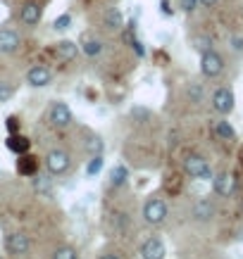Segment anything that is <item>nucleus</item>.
<instances>
[{"label": "nucleus", "instance_id": "c85d7f7f", "mask_svg": "<svg viewBox=\"0 0 243 259\" xmlns=\"http://www.w3.org/2000/svg\"><path fill=\"white\" fill-rule=\"evenodd\" d=\"M12 95H15V86H12V83H5V81H0V102H8Z\"/></svg>", "mask_w": 243, "mask_h": 259}, {"label": "nucleus", "instance_id": "0eeeda50", "mask_svg": "<svg viewBox=\"0 0 243 259\" xmlns=\"http://www.w3.org/2000/svg\"><path fill=\"white\" fill-rule=\"evenodd\" d=\"M19 48H22V36L15 29L3 26L0 29V53L3 55H15V53H19Z\"/></svg>", "mask_w": 243, "mask_h": 259}, {"label": "nucleus", "instance_id": "ddd939ff", "mask_svg": "<svg viewBox=\"0 0 243 259\" xmlns=\"http://www.w3.org/2000/svg\"><path fill=\"white\" fill-rule=\"evenodd\" d=\"M212 188H215V193L222 197H229L231 193H234L236 188V181L231 174H220V176H212Z\"/></svg>", "mask_w": 243, "mask_h": 259}, {"label": "nucleus", "instance_id": "473e14b6", "mask_svg": "<svg viewBox=\"0 0 243 259\" xmlns=\"http://www.w3.org/2000/svg\"><path fill=\"white\" fill-rule=\"evenodd\" d=\"M112 217H115V219H112V224L122 231V228L126 226V214H112Z\"/></svg>", "mask_w": 243, "mask_h": 259}, {"label": "nucleus", "instance_id": "20e7f679", "mask_svg": "<svg viewBox=\"0 0 243 259\" xmlns=\"http://www.w3.org/2000/svg\"><path fill=\"white\" fill-rule=\"evenodd\" d=\"M200 71H203V76H207V79L220 76L222 71H224V57H222L217 50L203 53V55H200Z\"/></svg>", "mask_w": 243, "mask_h": 259}, {"label": "nucleus", "instance_id": "5701e85b", "mask_svg": "<svg viewBox=\"0 0 243 259\" xmlns=\"http://www.w3.org/2000/svg\"><path fill=\"white\" fill-rule=\"evenodd\" d=\"M102 148H105V145H102L100 136H93V134H91L86 138V150L91 152V157H93V155H102Z\"/></svg>", "mask_w": 243, "mask_h": 259}, {"label": "nucleus", "instance_id": "cd10ccee", "mask_svg": "<svg viewBox=\"0 0 243 259\" xmlns=\"http://www.w3.org/2000/svg\"><path fill=\"white\" fill-rule=\"evenodd\" d=\"M70 24H72L70 15H60L55 22H53V29H55V31H67V29H70Z\"/></svg>", "mask_w": 243, "mask_h": 259}, {"label": "nucleus", "instance_id": "6e6552de", "mask_svg": "<svg viewBox=\"0 0 243 259\" xmlns=\"http://www.w3.org/2000/svg\"><path fill=\"white\" fill-rule=\"evenodd\" d=\"M5 250H8L10 254H15V257H22V254H26V252L31 250V240H29L26 233H19V231L8 233V238H5Z\"/></svg>", "mask_w": 243, "mask_h": 259}, {"label": "nucleus", "instance_id": "9d476101", "mask_svg": "<svg viewBox=\"0 0 243 259\" xmlns=\"http://www.w3.org/2000/svg\"><path fill=\"white\" fill-rule=\"evenodd\" d=\"M212 110L220 112V114H229L234 110V93H231V88L222 86L212 93Z\"/></svg>", "mask_w": 243, "mask_h": 259}, {"label": "nucleus", "instance_id": "b1692460", "mask_svg": "<svg viewBox=\"0 0 243 259\" xmlns=\"http://www.w3.org/2000/svg\"><path fill=\"white\" fill-rule=\"evenodd\" d=\"M102 164H105L102 155H93V157H91V162H88V166H86V174H88V176H98V174H100V169H102Z\"/></svg>", "mask_w": 243, "mask_h": 259}, {"label": "nucleus", "instance_id": "f03ea898", "mask_svg": "<svg viewBox=\"0 0 243 259\" xmlns=\"http://www.w3.org/2000/svg\"><path fill=\"white\" fill-rule=\"evenodd\" d=\"M70 166H72V157L70 152H64L62 148L50 150L46 155V169L50 176H62V174L70 171Z\"/></svg>", "mask_w": 243, "mask_h": 259}, {"label": "nucleus", "instance_id": "4be33fe9", "mask_svg": "<svg viewBox=\"0 0 243 259\" xmlns=\"http://www.w3.org/2000/svg\"><path fill=\"white\" fill-rule=\"evenodd\" d=\"M215 134L220 136L222 141H234V138H236L234 126L229 124V121H224V119H220V121L215 124Z\"/></svg>", "mask_w": 243, "mask_h": 259}, {"label": "nucleus", "instance_id": "39448f33", "mask_svg": "<svg viewBox=\"0 0 243 259\" xmlns=\"http://www.w3.org/2000/svg\"><path fill=\"white\" fill-rule=\"evenodd\" d=\"M48 119H50V124L55 126V128H67V126L74 121V119H72L70 105H67V102H62V100H55L53 105H50Z\"/></svg>", "mask_w": 243, "mask_h": 259}, {"label": "nucleus", "instance_id": "412c9836", "mask_svg": "<svg viewBox=\"0 0 243 259\" xmlns=\"http://www.w3.org/2000/svg\"><path fill=\"white\" fill-rule=\"evenodd\" d=\"M126 181H129V169L124 164H115L110 171V186L112 188H122Z\"/></svg>", "mask_w": 243, "mask_h": 259}, {"label": "nucleus", "instance_id": "f3484780", "mask_svg": "<svg viewBox=\"0 0 243 259\" xmlns=\"http://www.w3.org/2000/svg\"><path fill=\"white\" fill-rule=\"evenodd\" d=\"M79 48H81L88 57H98L102 50H105V43H102L100 38H95V36H84V40L79 43Z\"/></svg>", "mask_w": 243, "mask_h": 259}, {"label": "nucleus", "instance_id": "f704fd0d", "mask_svg": "<svg viewBox=\"0 0 243 259\" xmlns=\"http://www.w3.org/2000/svg\"><path fill=\"white\" fill-rule=\"evenodd\" d=\"M198 5H203V8H215L217 0H198Z\"/></svg>", "mask_w": 243, "mask_h": 259}, {"label": "nucleus", "instance_id": "dca6fc26", "mask_svg": "<svg viewBox=\"0 0 243 259\" xmlns=\"http://www.w3.org/2000/svg\"><path fill=\"white\" fill-rule=\"evenodd\" d=\"M31 179H33V190H36L39 195H43V197L53 195V176H50V174H36Z\"/></svg>", "mask_w": 243, "mask_h": 259}, {"label": "nucleus", "instance_id": "393cba45", "mask_svg": "<svg viewBox=\"0 0 243 259\" xmlns=\"http://www.w3.org/2000/svg\"><path fill=\"white\" fill-rule=\"evenodd\" d=\"M191 43H193V48H196L200 55H203V53H207V50H212V40L207 38V36H193V40H191Z\"/></svg>", "mask_w": 243, "mask_h": 259}, {"label": "nucleus", "instance_id": "4468645a", "mask_svg": "<svg viewBox=\"0 0 243 259\" xmlns=\"http://www.w3.org/2000/svg\"><path fill=\"white\" fill-rule=\"evenodd\" d=\"M17 171H19V176H36L39 174V159L33 157V155H29V152H24V155H19V159H17Z\"/></svg>", "mask_w": 243, "mask_h": 259}, {"label": "nucleus", "instance_id": "bb28decb", "mask_svg": "<svg viewBox=\"0 0 243 259\" xmlns=\"http://www.w3.org/2000/svg\"><path fill=\"white\" fill-rule=\"evenodd\" d=\"M186 93H188V98H191V102H200V100H203V86H200V83H191Z\"/></svg>", "mask_w": 243, "mask_h": 259}, {"label": "nucleus", "instance_id": "f257e3e1", "mask_svg": "<svg viewBox=\"0 0 243 259\" xmlns=\"http://www.w3.org/2000/svg\"><path fill=\"white\" fill-rule=\"evenodd\" d=\"M167 202L165 200H160V197H150L148 202L143 204V221L148 224V226H162L167 221Z\"/></svg>", "mask_w": 243, "mask_h": 259}, {"label": "nucleus", "instance_id": "423d86ee", "mask_svg": "<svg viewBox=\"0 0 243 259\" xmlns=\"http://www.w3.org/2000/svg\"><path fill=\"white\" fill-rule=\"evenodd\" d=\"M41 19H43V8H41L36 0H26L22 5V10H19V22H22L24 26L33 29V26L41 24Z\"/></svg>", "mask_w": 243, "mask_h": 259}, {"label": "nucleus", "instance_id": "1a4fd4ad", "mask_svg": "<svg viewBox=\"0 0 243 259\" xmlns=\"http://www.w3.org/2000/svg\"><path fill=\"white\" fill-rule=\"evenodd\" d=\"M26 83L31 88H46L53 83V71L48 69L46 64H33L31 69L26 71Z\"/></svg>", "mask_w": 243, "mask_h": 259}, {"label": "nucleus", "instance_id": "9b49d317", "mask_svg": "<svg viewBox=\"0 0 243 259\" xmlns=\"http://www.w3.org/2000/svg\"><path fill=\"white\" fill-rule=\"evenodd\" d=\"M165 254H167L165 243H162L157 236L148 238V240L141 245V257L143 259H165Z\"/></svg>", "mask_w": 243, "mask_h": 259}, {"label": "nucleus", "instance_id": "6ab92c4d", "mask_svg": "<svg viewBox=\"0 0 243 259\" xmlns=\"http://www.w3.org/2000/svg\"><path fill=\"white\" fill-rule=\"evenodd\" d=\"M102 26L108 29V31H119L122 26H124V17H122V12L119 10H108L105 12V17H102Z\"/></svg>", "mask_w": 243, "mask_h": 259}, {"label": "nucleus", "instance_id": "2eb2a0df", "mask_svg": "<svg viewBox=\"0 0 243 259\" xmlns=\"http://www.w3.org/2000/svg\"><path fill=\"white\" fill-rule=\"evenodd\" d=\"M191 214H193V219H196V221H210L212 217H215V204H212L210 200L200 197V200H196V204H193Z\"/></svg>", "mask_w": 243, "mask_h": 259}, {"label": "nucleus", "instance_id": "a211bd4d", "mask_svg": "<svg viewBox=\"0 0 243 259\" xmlns=\"http://www.w3.org/2000/svg\"><path fill=\"white\" fill-rule=\"evenodd\" d=\"M29 148H31V141H29L26 136H22V134H10L8 150H12L15 155H24V152H29Z\"/></svg>", "mask_w": 243, "mask_h": 259}, {"label": "nucleus", "instance_id": "f8f14e48", "mask_svg": "<svg viewBox=\"0 0 243 259\" xmlns=\"http://www.w3.org/2000/svg\"><path fill=\"white\" fill-rule=\"evenodd\" d=\"M79 43L77 40H60V43H55V57L60 60V62H72V60H77L79 55Z\"/></svg>", "mask_w": 243, "mask_h": 259}, {"label": "nucleus", "instance_id": "a878e982", "mask_svg": "<svg viewBox=\"0 0 243 259\" xmlns=\"http://www.w3.org/2000/svg\"><path fill=\"white\" fill-rule=\"evenodd\" d=\"M53 259H79V254L74 247L64 245V247H57V250L53 252Z\"/></svg>", "mask_w": 243, "mask_h": 259}, {"label": "nucleus", "instance_id": "aec40b11", "mask_svg": "<svg viewBox=\"0 0 243 259\" xmlns=\"http://www.w3.org/2000/svg\"><path fill=\"white\" fill-rule=\"evenodd\" d=\"M129 117H131L138 126H146V124H150V121L155 119V114H153L148 107H143V105H133L131 110H129Z\"/></svg>", "mask_w": 243, "mask_h": 259}, {"label": "nucleus", "instance_id": "72a5a7b5", "mask_svg": "<svg viewBox=\"0 0 243 259\" xmlns=\"http://www.w3.org/2000/svg\"><path fill=\"white\" fill-rule=\"evenodd\" d=\"M162 15H174V8H169V0H162Z\"/></svg>", "mask_w": 243, "mask_h": 259}, {"label": "nucleus", "instance_id": "c9c22d12", "mask_svg": "<svg viewBox=\"0 0 243 259\" xmlns=\"http://www.w3.org/2000/svg\"><path fill=\"white\" fill-rule=\"evenodd\" d=\"M100 259H122V257H119V254H115V252H110V254H102Z\"/></svg>", "mask_w": 243, "mask_h": 259}, {"label": "nucleus", "instance_id": "2f4dec72", "mask_svg": "<svg viewBox=\"0 0 243 259\" xmlns=\"http://www.w3.org/2000/svg\"><path fill=\"white\" fill-rule=\"evenodd\" d=\"M231 50H234V53H243V38L241 36H231Z\"/></svg>", "mask_w": 243, "mask_h": 259}, {"label": "nucleus", "instance_id": "c756f323", "mask_svg": "<svg viewBox=\"0 0 243 259\" xmlns=\"http://www.w3.org/2000/svg\"><path fill=\"white\" fill-rule=\"evenodd\" d=\"M179 8L184 10L186 15H191V12L198 10V0H179Z\"/></svg>", "mask_w": 243, "mask_h": 259}, {"label": "nucleus", "instance_id": "7ed1b4c3", "mask_svg": "<svg viewBox=\"0 0 243 259\" xmlns=\"http://www.w3.org/2000/svg\"><path fill=\"white\" fill-rule=\"evenodd\" d=\"M184 171H186L191 179H200V181L212 179L210 164H207V159L200 157V155H188V157L184 159Z\"/></svg>", "mask_w": 243, "mask_h": 259}, {"label": "nucleus", "instance_id": "7c9ffc66", "mask_svg": "<svg viewBox=\"0 0 243 259\" xmlns=\"http://www.w3.org/2000/svg\"><path fill=\"white\" fill-rule=\"evenodd\" d=\"M19 124H22V121H19V117H15V114H12V117H8V131H10V134H19Z\"/></svg>", "mask_w": 243, "mask_h": 259}]
</instances>
